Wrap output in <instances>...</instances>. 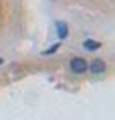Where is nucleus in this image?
Segmentation results:
<instances>
[{
	"label": "nucleus",
	"instance_id": "nucleus-5",
	"mask_svg": "<svg viewBox=\"0 0 115 120\" xmlns=\"http://www.w3.org/2000/svg\"><path fill=\"white\" fill-rule=\"evenodd\" d=\"M58 48H60V45L57 43V45H53V46L50 48V50H46V52H45V55H50V53H55V52L58 50Z\"/></svg>",
	"mask_w": 115,
	"mask_h": 120
},
{
	"label": "nucleus",
	"instance_id": "nucleus-6",
	"mask_svg": "<svg viewBox=\"0 0 115 120\" xmlns=\"http://www.w3.org/2000/svg\"><path fill=\"white\" fill-rule=\"evenodd\" d=\"M0 64H4V60H2V58H0Z\"/></svg>",
	"mask_w": 115,
	"mask_h": 120
},
{
	"label": "nucleus",
	"instance_id": "nucleus-4",
	"mask_svg": "<svg viewBox=\"0 0 115 120\" xmlns=\"http://www.w3.org/2000/svg\"><path fill=\"white\" fill-rule=\"evenodd\" d=\"M57 33H58V36L64 40V38L67 36V24L65 22H57Z\"/></svg>",
	"mask_w": 115,
	"mask_h": 120
},
{
	"label": "nucleus",
	"instance_id": "nucleus-2",
	"mask_svg": "<svg viewBox=\"0 0 115 120\" xmlns=\"http://www.w3.org/2000/svg\"><path fill=\"white\" fill-rule=\"evenodd\" d=\"M89 69H91V72H93V74H101V72H105L107 65H105V62H103V60L96 58V60H93V62H91Z\"/></svg>",
	"mask_w": 115,
	"mask_h": 120
},
{
	"label": "nucleus",
	"instance_id": "nucleus-3",
	"mask_svg": "<svg viewBox=\"0 0 115 120\" xmlns=\"http://www.w3.org/2000/svg\"><path fill=\"white\" fill-rule=\"evenodd\" d=\"M100 46H101L100 41H93V40H86V41H84V48H86V50H89V52H95V50H98Z\"/></svg>",
	"mask_w": 115,
	"mask_h": 120
},
{
	"label": "nucleus",
	"instance_id": "nucleus-1",
	"mask_svg": "<svg viewBox=\"0 0 115 120\" xmlns=\"http://www.w3.org/2000/svg\"><path fill=\"white\" fill-rule=\"evenodd\" d=\"M86 69H88V62L84 58L76 57V58L70 60V70H72L74 74H84Z\"/></svg>",
	"mask_w": 115,
	"mask_h": 120
}]
</instances>
